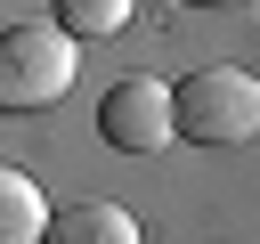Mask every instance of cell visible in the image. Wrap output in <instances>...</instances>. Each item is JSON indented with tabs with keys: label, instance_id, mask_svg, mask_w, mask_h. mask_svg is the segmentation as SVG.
<instances>
[{
	"label": "cell",
	"instance_id": "1",
	"mask_svg": "<svg viewBox=\"0 0 260 244\" xmlns=\"http://www.w3.org/2000/svg\"><path fill=\"white\" fill-rule=\"evenodd\" d=\"M73 89V33L57 16L0 33V114H41Z\"/></svg>",
	"mask_w": 260,
	"mask_h": 244
},
{
	"label": "cell",
	"instance_id": "2",
	"mask_svg": "<svg viewBox=\"0 0 260 244\" xmlns=\"http://www.w3.org/2000/svg\"><path fill=\"white\" fill-rule=\"evenodd\" d=\"M179 130L195 146H252L260 138V73L244 65H203L179 81Z\"/></svg>",
	"mask_w": 260,
	"mask_h": 244
},
{
	"label": "cell",
	"instance_id": "3",
	"mask_svg": "<svg viewBox=\"0 0 260 244\" xmlns=\"http://www.w3.org/2000/svg\"><path fill=\"white\" fill-rule=\"evenodd\" d=\"M98 138H106L114 155H154V146H171V138H179V89L154 81V73L114 81L106 106H98Z\"/></svg>",
	"mask_w": 260,
	"mask_h": 244
},
{
	"label": "cell",
	"instance_id": "4",
	"mask_svg": "<svg viewBox=\"0 0 260 244\" xmlns=\"http://www.w3.org/2000/svg\"><path fill=\"white\" fill-rule=\"evenodd\" d=\"M0 244H49V195L16 163H0Z\"/></svg>",
	"mask_w": 260,
	"mask_h": 244
},
{
	"label": "cell",
	"instance_id": "5",
	"mask_svg": "<svg viewBox=\"0 0 260 244\" xmlns=\"http://www.w3.org/2000/svg\"><path fill=\"white\" fill-rule=\"evenodd\" d=\"M49 244H138V220L122 203H65L49 220Z\"/></svg>",
	"mask_w": 260,
	"mask_h": 244
},
{
	"label": "cell",
	"instance_id": "6",
	"mask_svg": "<svg viewBox=\"0 0 260 244\" xmlns=\"http://www.w3.org/2000/svg\"><path fill=\"white\" fill-rule=\"evenodd\" d=\"M130 8H138V0H57V24H65L73 41H98V33H122Z\"/></svg>",
	"mask_w": 260,
	"mask_h": 244
},
{
	"label": "cell",
	"instance_id": "7",
	"mask_svg": "<svg viewBox=\"0 0 260 244\" xmlns=\"http://www.w3.org/2000/svg\"><path fill=\"white\" fill-rule=\"evenodd\" d=\"M187 8H236V0H187Z\"/></svg>",
	"mask_w": 260,
	"mask_h": 244
}]
</instances>
